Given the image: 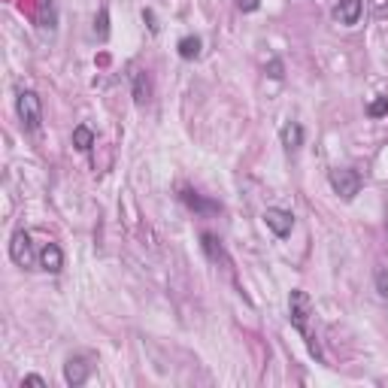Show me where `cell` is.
Here are the masks:
<instances>
[{
    "label": "cell",
    "mask_w": 388,
    "mask_h": 388,
    "mask_svg": "<svg viewBox=\"0 0 388 388\" xmlns=\"http://www.w3.org/2000/svg\"><path fill=\"white\" fill-rule=\"evenodd\" d=\"M310 319H313V300H310V295H306L304 288H291V295H288V322H291V328H295L297 334L306 340V346H310V352L315 355V358L324 361V355L319 349V340H315L313 331H310Z\"/></svg>",
    "instance_id": "6da1fadb"
},
{
    "label": "cell",
    "mask_w": 388,
    "mask_h": 388,
    "mask_svg": "<svg viewBox=\"0 0 388 388\" xmlns=\"http://www.w3.org/2000/svg\"><path fill=\"white\" fill-rule=\"evenodd\" d=\"M15 113H19V122L28 133H37L43 128V104H39L37 91H30V89L15 91Z\"/></svg>",
    "instance_id": "7a4b0ae2"
},
{
    "label": "cell",
    "mask_w": 388,
    "mask_h": 388,
    "mask_svg": "<svg viewBox=\"0 0 388 388\" xmlns=\"http://www.w3.org/2000/svg\"><path fill=\"white\" fill-rule=\"evenodd\" d=\"M328 182H331V188L343 197V201H355L361 192V185H364V179H361V173L355 170V167H337V170H331L328 173Z\"/></svg>",
    "instance_id": "3957f363"
},
{
    "label": "cell",
    "mask_w": 388,
    "mask_h": 388,
    "mask_svg": "<svg viewBox=\"0 0 388 388\" xmlns=\"http://www.w3.org/2000/svg\"><path fill=\"white\" fill-rule=\"evenodd\" d=\"M10 258L19 267H34V264H39V252L34 249V243H30V231L19 228V231L12 234V240H10Z\"/></svg>",
    "instance_id": "277c9868"
},
{
    "label": "cell",
    "mask_w": 388,
    "mask_h": 388,
    "mask_svg": "<svg viewBox=\"0 0 388 388\" xmlns=\"http://www.w3.org/2000/svg\"><path fill=\"white\" fill-rule=\"evenodd\" d=\"M94 364H91V355H70L67 364H64V382L70 388H79L89 382Z\"/></svg>",
    "instance_id": "5b68a950"
},
{
    "label": "cell",
    "mask_w": 388,
    "mask_h": 388,
    "mask_svg": "<svg viewBox=\"0 0 388 388\" xmlns=\"http://www.w3.org/2000/svg\"><path fill=\"white\" fill-rule=\"evenodd\" d=\"M264 225H267V231H273V237L285 240V237H291V231H295V212L270 207V210H264Z\"/></svg>",
    "instance_id": "8992f818"
},
{
    "label": "cell",
    "mask_w": 388,
    "mask_h": 388,
    "mask_svg": "<svg viewBox=\"0 0 388 388\" xmlns=\"http://www.w3.org/2000/svg\"><path fill=\"white\" fill-rule=\"evenodd\" d=\"M179 201L185 203L192 212H197V216H216V212H221L219 201H210V197H203L201 192H194V188H182Z\"/></svg>",
    "instance_id": "52a82bcc"
},
{
    "label": "cell",
    "mask_w": 388,
    "mask_h": 388,
    "mask_svg": "<svg viewBox=\"0 0 388 388\" xmlns=\"http://www.w3.org/2000/svg\"><path fill=\"white\" fill-rule=\"evenodd\" d=\"M331 15H334L337 25H346V28L358 25L364 15V0H340V3H334Z\"/></svg>",
    "instance_id": "ba28073f"
},
{
    "label": "cell",
    "mask_w": 388,
    "mask_h": 388,
    "mask_svg": "<svg viewBox=\"0 0 388 388\" xmlns=\"http://www.w3.org/2000/svg\"><path fill=\"white\" fill-rule=\"evenodd\" d=\"M39 267H43L46 273L64 270V252H61L58 243H43V249H39Z\"/></svg>",
    "instance_id": "9c48e42d"
},
{
    "label": "cell",
    "mask_w": 388,
    "mask_h": 388,
    "mask_svg": "<svg viewBox=\"0 0 388 388\" xmlns=\"http://www.w3.org/2000/svg\"><path fill=\"white\" fill-rule=\"evenodd\" d=\"M201 249H203V255H207L212 264H225V261H228L225 246H221V240L212 231H203L201 234Z\"/></svg>",
    "instance_id": "30bf717a"
},
{
    "label": "cell",
    "mask_w": 388,
    "mask_h": 388,
    "mask_svg": "<svg viewBox=\"0 0 388 388\" xmlns=\"http://www.w3.org/2000/svg\"><path fill=\"white\" fill-rule=\"evenodd\" d=\"M279 140H282L285 152H297V149L304 146V128H300L297 122H285L279 131Z\"/></svg>",
    "instance_id": "8fae6325"
},
{
    "label": "cell",
    "mask_w": 388,
    "mask_h": 388,
    "mask_svg": "<svg viewBox=\"0 0 388 388\" xmlns=\"http://www.w3.org/2000/svg\"><path fill=\"white\" fill-rule=\"evenodd\" d=\"M176 52H179V58H182V61H194V58H201V52H203V39H201V37H194V34L182 37L179 43H176Z\"/></svg>",
    "instance_id": "7c38bea8"
},
{
    "label": "cell",
    "mask_w": 388,
    "mask_h": 388,
    "mask_svg": "<svg viewBox=\"0 0 388 388\" xmlns=\"http://www.w3.org/2000/svg\"><path fill=\"white\" fill-rule=\"evenodd\" d=\"M131 79H133V100L142 107L149 100V94H152V85H149V76L142 73V70H133L131 73Z\"/></svg>",
    "instance_id": "4fadbf2b"
},
{
    "label": "cell",
    "mask_w": 388,
    "mask_h": 388,
    "mask_svg": "<svg viewBox=\"0 0 388 388\" xmlns=\"http://www.w3.org/2000/svg\"><path fill=\"white\" fill-rule=\"evenodd\" d=\"M37 21H39V28L55 30V25H58V12H55V3H52V0H39Z\"/></svg>",
    "instance_id": "5bb4252c"
},
{
    "label": "cell",
    "mask_w": 388,
    "mask_h": 388,
    "mask_svg": "<svg viewBox=\"0 0 388 388\" xmlns=\"http://www.w3.org/2000/svg\"><path fill=\"white\" fill-rule=\"evenodd\" d=\"M73 146L79 149V152H91L94 131L89 128V124H76V128H73Z\"/></svg>",
    "instance_id": "9a60e30c"
},
{
    "label": "cell",
    "mask_w": 388,
    "mask_h": 388,
    "mask_svg": "<svg viewBox=\"0 0 388 388\" xmlns=\"http://www.w3.org/2000/svg\"><path fill=\"white\" fill-rule=\"evenodd\" d=\"M373 282H376V295L382 300H388V270H385V267H379V270H376Z\"/></svg>",
    "instance_id": "2e32d148"
},
{
    "label": "cell",
    "mask_w": 388,
    "mask_h": 388,
    "mask_svg": "<svg viewBox=\"0 0 388 388\" xmlns=\"http://www.w3.org/2000/svg\"><path fill=\"white\" fill-rule=\"evenodd\" d=\"M94 30H98V37H100V39H107V37H109V12H107V10H100V12H98V19H94Z\"/></svg>",
    "instance_id": "e0dca14e"
},
{
    "label": "cell",
    "mask_w": 388,
    "mask_h": 388,
    "mask_svg": "<svg viewBox=\"0 0 388 388\" xmlns=\"http://www.w3.org/2000/svg\"><path fill=\"white\" fill-rule=\"evenodd\" d=\"M367 116H370V118H382V116H388V98H376L373 104L367 107Z\"/></svg>",
    "instance_id": "ac0fdd59"
},
{
    "label": "cell",
    "mask_w": 388,
    "mask_h": 388,
    "mask_svg": "<svg viewBox=\"0 0 388 388\" xmlns=\"http://www.w3.org/2000/svg\"><path fill=\"white\" fill-rule=\"evenodd\" d=\"M25 385H37V388H46V385H49V382H46L43 376L30 373V376H25V379H21V388H25Z\"/></svg>",
    "instance_id": "d6986e66"
},
{
    "label": "cell",
    "mask_w": 388,
    "mask_h": 388,
    "mask_svg": "<svg viewBox=\"0 0 388 388\" xmlns=\"http://www.w3.org/2000/svg\"><path fill=\"white\" fill-rule=\"evenodd\" d=\"M237 6H240V12H255L261 6V0H237Z\"/></svg>",
    "instance_id": "ffe728a7"
},
{
    "label": "cell",
    "mask_w": 388,
    "mask_h": 388,
    "mask_svg": "<svg viewBox=\"0 0 388 388\" xmlns=\"http://www.w3.org/2000/svg\"><path fill=\"white\" fill-rule=\"evenodd\" d=\"M267 73H270L273 79H282V61H270V67H267Z\"/></svg>",
    "instance_id": "44dd1931"
}]
</instances>
